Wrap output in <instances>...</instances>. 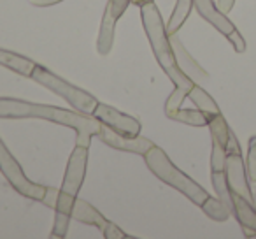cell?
Listing matches in <instances>:
<instances>
[{
    "label": "cell",
    "instance_id": "cell-18",
    "mask_svg": "<svg viewBox=\"0 0 256 239\" xmlns=\"http://www.w3.org/2000/svg\"><path fill=\"white\" fill-rule=\"evenodd\" d=\"M202 211L214 221H226L230 218L232 211L226 207V204L220 199V197H207L206 202L202 204Z\"/></svg>",
    "mask_w": 256,
    "mask_h": 239
},
{
    "label": "cell",
    "instance_id": "cell-25",
    "mask_svg": "<svg viewBox=\"0 0 256 239\" xmlns=\"http://www.w3.org/2000/svg\"><path fill=\"white\" fill-rule=\"evenodd\" d=\"M246 171H248L249 181H256V136L249 139L248 146V160H246Z\"/></svg>",
    "mask_w": 256,
    "mask_h": 239
},
{
    "label": "cell",
    "instance_id": "cell-7",
    "mask_svg": "<svg viewBox=\"0 0 256 239\" xmlns=\"http://www.w3.org/2000/svg\"><path fill=\"white\" fill-rule=\"evenodd\" d=\"M86 165H88V148L81 146V144H76V148L72 150L67 162L64 183H62V188H60L62 192L68 193L72 197H78L79 190H81L82 183H84Z\"/></svg>",
    "mask_w": 256,
    "mask_h": 239
},
{
    "label": "cell",
    "instance_id": "cell-28",
    "mask_svg": "<svg viewBox=\"0 0 256 239\" xmlns=\"http://www.w3.org/2000/svg\"><path fill=\"white\" fill-rule=\"evenodd\" d=\"M110 8H112L114 15L118 16V18H121V16L124 15V11H126V8L130 4H132V0H109Z\"/></svg>",
    "mask_w": 256,
    "mask_h": 239
},
{
    "label": "cell",
    "instance_id": "cell-12",
    "mask_svg": "<svg viewBox=\"0 0 256 239\" xmlns=\"http://www.w3.org/2000/svg\"><path fill=\"white\" fill-rule=\"evenodd\" d=\"M170 44H172V50H174V55H176V60H178V65L182 72H184L188 78H192L193 81L196 83V79H206L207 78V72L200 67L198 64L195 62V58L188 53L182 43L178 39V36H170Z\"/></svg>",
    "mask_w": 256,
    "mask_h": 239
},
{
    "label": "cell",
    "instance_id": "cell-31",
    "mask_svg": "<svg viewBox=\"0 0 256 239\" xmlns=\"http://www.w3.org/2000/svg\"><path fill=\"white\" fill-rule=\"evenodd\" d=\"M234 4H235V0H218V8H220L224 15L234 9Z\"/></svg>",
    "mask_w": 256,
    "mask_h": 239
},
{
    "label": "cell",
    "instance_id": "cell-26",
    "mask_svg": "<svg viewBox=\"0 0 256 239\" xmlns=\"http://www.w3.org/2000/svg\"><path fill=\"white\" fill-rule=\"evenodd\" d=\"M102 232H104V237H106V239H123V237H126V234H124V232L121 230L118 225H114L112 221H109Z\"/></svg>",
    "mask_w": 256,
    "mask_h": 239
},
{
    "label": "cell",
    "instance_id": "cell-27",
    "mask_svg": "<svg viewBox=\"0 0 256 239\" xmlns=\"http://www.w3.org/2000/svg\"><path fill=\"white\" fill-rule=\"evenodd\" d=\"M58 195H60V190H58V188H50V186H46V195H44L42 202L46 204L48 207H51V209H56Z\"/></svg>",
    "mask_w": 256,
    "mask_h": 239
},
{
    "label": "cell",
    "instance_id": "cell-30",
    "mask_svg": "<svg viewBox=\"0 0 256 239\" xmlns=\"http://www.w3.org/2000/svg\"><path fill=\"white\" fill-rule=\"evenodd\" d=\"M32 6H37V8H48V6H54V4H60L64 0H28Z\"/></svg>",
    "mask_w": 256,
    "mask_h": 239
},
{
    "label": "cell",
    "instance_id": "cell-22",
    "mask_svg": "<svg viewBox=\"0 0 256 239\" xmlns=\"http://www.w3.org/2000/svg\"><path fill=\"white\" fill-rule=\"evenodd\" d=\"M192 88H190V86H176L174 92L170 93V97H168L167 102H165V114H167V118H170L176 111L181 109V104L184 102V99L188 97Z\"/></svg>",
    "mask_w": 256,
    "mask_h": 239
},
{
    "label": "cell",
    "instance_id": "cell-6",
    "mask_svg": "<svg viewBox=\"0 0 256 239\" xmlns=\"http://www.w3.org/2000/svg\"><path fill=\"white\" fill-rule=\"evenodd\" d=\"M193 8L198 11V15L202 16L206 22H209L214 29L220 34H223L228 41L232 43L234 50L237 53H244L246 51V41L240 36L235 25L226 18L223 11L218 8V4H214V0H193Z\"/></svg>",
    "mask_w": 256,
    "mask_h": 239
},
{
    "label": "cell",
    "instance_id": "cell-11",
    "mask_svg": "<svg viewBox=\"0 0 256 239\" xmlns=\"http://www.w3.org/2000/svg\"><path fill=\"white\" fill-rule=\"evenodd\" d=\"M232 214L237 218L246 237H256V207L251 200L232 192Z\"/></svg>",
    "mask_w": 256,
    "mask_h": 239
},
{
    "label": "cell",
    "instance_id": "cell-29",
    "mask_svg": "<svg viewBox=\"0 0 256 239\" xmlns=\"http://www.w3.org/2000/svg\"><path fill=\"white\" fill-rule=\"evenodd\" d=\"M226 153H240V144H238V139L234 134V130H230V136H228Z\"/></svg>",
    "mask_w": 256,
    "mask_h": 239
},
{
    "label": "cell",
    "instance_id": "cell-1",
    "mask_svg": "<svg viewBox=\"0 0 256 239\" xmlns=\"http://www.w3.org/2000/svg\"><path fill=\"white\" fill-rule=\"evenodd\" d=\"M0 118L2 120H48L58 125L68 127L76 132V143L81 146H90L93 136H98L102 123L93 114L81 113V111H68L64 107L46 106V104L26 102L22 99L0 97Z\"/></svg>",
    "mask_w": 256,
    "mask_h": 239
},
{
    "label": "cell",
    "instance_id": "cell-5",
    "mask_svg": "<svg viewBox=\"0 0 256 239\" xmlns=\"http://www.w3.org/2000/svg\"><path fill=\"white\" fill-rule=\"evenodd\" d=\"M0 171L6 176L9 185L18 193H22L26 199L40 200V202H42L44 195H46V186L37 185V183L30 181V179L26 178L22 165L12 157V153L8 150V146H6L2 139H0Z\"/></svg>",
    "mask_w": 256,
    "mask_h": 239
},
{
    "label": "cell",
    "instance_id": "cell-20",
    "mask_svg": "<svg viewBox=\"0 0 256 239\" xmlns=\"http://www.w3.org/2000/svg\"><path fill=\"white\" fill-rule=\"evenodd\" d=\"M170 120L186 123V125L192 127H207V123H209L206 113H202L200 109H178L170 116Z\"/></svg>",
    "mask_w": 256,
    "mask_h": 239
},
{
    "label": "cell",
    "instance_id": "cell-33",
    "mask_svg": "<svg viewBox=\"0 0 256 239\" xmlns=\"http://www.w3.org/2000/svg\"><path fill=\"white\" fill-rule=\"evenodd\" d=\"M142 2H146V0H132V4H136L137 8H140V4H142Z\"/></svg>",
    "mask_w": 256,
    "mask_h": 239
},
{
    "label": "cell",
    "instance_id": "cell-32",
    "mask_svg": "<svg viewBox=\"0 0 256 239\" xmlns=\"http://www.w3.org/2000/svg\"><path fill=\"white\" fill-rule=\"evenodd\" d=\"M251 195H252V204L256 207V181H252V186H251Z\"/></svg>",
    "mask_w": 256,
    "mask_h": 239
},
{
    "label": "cell",
    "instance_id": "cell-13",
    "mask_svg": "<svg viewBox=\"0 0 256 239\" xmlns=\"http://www.w3.org/2000/svg\"><path fill=\"white\" fill-rule=\"evenodd\" d=\"M118 16L114 15L112 8H110L109 0H107L106 11H104L102 16V23H100V32H98V39H96V51L100 55H109L110 50H112L114 44V29H116V22Z\"/></svg>",
    "mask_w": 256,
    "mask_h": 239
},
{
    "label": "cell",
    "instance_id": "cell-4",
    "mask_svg": "<svg viewBox=\"0 0 256 239\" xmlns=\"http://www.w3.org/2000/svg\"><path fill=\"white\" fill-rule=\"evenodd\" d=\"M32 79L39 83V85L46 86V88L51 90L53 93L60 95L62 99H65L72 107H76V109L81 111V113L92 114L93 109H95V106L98 104V100H96L92 93H88V92H84V90L78 88V86L70 85V83L62 79L60 76H56L54 72L48 71L46 67L37 65V67L34 69Z\"/></svg>",
    "mask_w": 256,
    "mask_h": 239
},
{
    "label": "cell",
    "instance_id": "cell-2",
    "mask_svg": "<svg viewBox=\"0 0 256 239\" xmlns=\"http://www.w3.org/2000/svg\"><path fill=\"white\" fill-rule=\"evenodd\" d=\"M140 18H142V25L148 39H150V44L153 48L154 58L164 69L165 74L168 76V79L174 83V86H190L192 88L195 81L179 69L170 44V36L167 34V27H165L164 18H162L154 0H146L140 4Z\"/></svg>",
    "mask_w": 256,
    "mask_h": 239
},
{
    "label": "cell",
    "instance_id": "cell-15",
    "mask_svg": "<svg viewBox=\"0 0 256 239\" xmlns=\"http://www.w3.org/2000/svg\"><path fill=\"white\" fill-rule=\"evenodd\" d=\"M0 65L20 76H25V78H32L34 69L37 67L36 62L30 60V58L6 50H0Z\"/></svg>",
    "mask_w": 256,
    "mask_h": 239
},
{
    "label": "cell",
    "instance_id": "cell-17",
    "mask_svg": "<svg viewBox=\"0 0 256 239\" xmlns=\"http://www.w3.org/2000/svg\"><path fill=\"white\" fill-rule=\"evenodd\" d=\"M193 9V0H178L176 2V8L172 11V16L167 23V34L168 36H174L181 30V27L184 25V22L188 20L190 13Z\"/></svg>",
    "mask_w": 256,
    "mask_h": 239
},
{
    "label": "cell",
    "instance_id": "cell-3",
    "mask_svg": "<svg viewBox=\"0 0 256 239\" xmlns=\"http://www.w3.org/2000/svg\"><path fill=\"white\" fill-rule=\"evenodd\" d=\"M144 160H146V165L150 167V171L158 179L170 185L178 192H181L182 195H186L196 206H202L207 197H209V192L206 188H202L198 183L193 181L190 176H186L181 169L176 167L170 158L167 157V153L162 148H158L156 144L144 155Z\"/></svg>",
    "mask_w": 256,
    "mask_h": 239
},
{
    "label": "cell",
    "instance_id": "cell-10",
    "mask_svg": "<svg viewBox=\"0 0 256 239\" xmlns=\"http://www.w3.org/2000/svg\"><path fill=\"white\" fill-rule=\"evenodd\" d=\"M224 174H226V181L232 192L238 193V195L246 197V199L252 202L251 186H249V178H248V171L244 167L242 153H226Z\"/></svg>",
    "mask_w": 256,
    "mask_h": 239
},
{
    "label": "cell",
    "instance_id": "cell-24",
    "mask_svg": "<svg viewBox=\"0 0 256 239\" xmlns=\"http://www.w3.org/2000/svg\"><path fill=\"white\" fill-rule=\"evenodd\" d=\"M70 214L64 213V211H56L54 214V223H53V232H51V237H65L68 230V225H70Z\"/></svg>",
    "mask_w": 256,
    "mask_h": 239
},
{
    "label": "cell",
    "instance_id": "cell-19",
    "mask_svg": "<svg viewBox=\"0 0 256 239\" xmlns=\"http://www.w3.org/2000/svg\"><path fill=\"white\" fill-rule=\"evenodd\" d=\"M207 120H209L207 127H209V130H210V137H212V141H218L220 144H223L224 150H226V141H228V136H230L232 129L228 127L224 116L221 113H218V114L209 116Z\"/></svg>",
    "mask_w": 256,
    "mask_h": 239
},
{
    "label": "cell",
    "instance_id": "cell-14",
    "mask_svg": "<svg viewBox=\"0 0 256 239\" xmlns=\"http://www.w3.org/2000/svg\"><path fill=\"white\" fill-rule=\"evenodd\" d=\"M70 214H72V218H76L78 221H82V223H86V225H93V227L100 228V230H104L106 225L109 223V220H107L100 211H96L92 204L81 199H76Z\"/></svg>",
    "mask_w": 256,
    "mask_h": 239
},
{
    "label": "cell",
    "instance_id": "cell-23",
    "mask_svg": "<svg viewBox=\"0 0 256 239\" xmlns=\"http://www.w3.org/2000/svg\"><path fill=\"white\" fill-rule=\"evenodd\" d=\"M226 164V150L223 144L212 141V151H210V171H224Z\"/></svg>",
    "mask_w": 256,
    "mask_h": 239
},
{
    "label": "cell",
    "instance_id": "cell-8",
    "mask_svg": "<svg viewBox=\"0 0 256 239\" xmlns=\"http://www.w3.org/2000/svg\"><path fill=\"white\" fill-rule=\"evenodd\" d=\"M92 114L100 123L110 127L116 132L124 134V136H139L140 130H142V125H140V122L137 118L121 113V111L114 109V107L107 106V104L98 102Z\"/></svg>",
    "mask_w": 256,
    "mask_h": 239
},
{
    "label": "cell",
    "instance_id": "cell-21",
    "mask_svg": "<svg viewBox=\"0 0 256 239\" xmlns=\"http://www.w3.org/2000/svg\"><path fill=\"white\" fill-rule=\"evenodd\" d=\"M210 181H212V186L216 190L218 197L226 204V207L232 211V190L228 186V181H226V174L224 171H210Z\"/></svg>",
    "mask_w": 256,
    "mask_h": 239
},
{
    "label": "cell",
    "instance_id": "cell-9",
    "mask_svg": "<svg viewBox=\"0 0 256 239\" xmlns=\"http://www.w3.org/2000/svg\"><path fill=\"white\" fill-rule=\"evenodd\" d=\"M98 139L104 141L107 146L114 148V150H121V151H128V153H136V155H146L151 148L154 146V143H151L150 139L139 136H124L120 134L116 130H112L107 125H100L98 130Z\"/></svg>",
    "mask_w": 256,
    "mask_h": 239
},
{
    "label": "cell",
    "instance_id": "cell-16",
    "mask_svg": "<svg viewBox=\"0 0 256 239\" xmlns=\"http://www.w3.org/2000/svg\"><path fill=\"white\" fill-rule=\"evenodd\" d=\"M188 97H190V100L196 106V109H200L202 113H206L207 118L212 116V114L221 113L220 107H218V104H216V100H214L212 97H210L209 93L202 88V86L196 85V83L193 85V88L190 90Z\"/></svg>",
    "mask_w": 256,
    "mask_h": 239
}]
</instances>
